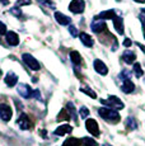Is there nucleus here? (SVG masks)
Segmentation results:
<instances>
[{"instance_id": "c9c22d12", "label": "nucleus", "mask_w": 145, "mask_h": 146, "mask_svg": "<svg viewBox=\"0 0 145 146\" xmlns=\"http://www.w3.org/2000/svg\"><path fill=\"white\" fill-rule=\"evenodd\" d=\"M0 3H3V4H8V3H9V0H0Z\"/></svg>"}, {"instance_id": "473e14b6", "label": "nucleus", "mask_w": 145, "mask_h": 146, "mask_svg": "<svg viewBox=\"0 0 145 146\" xmlns=\"http://www.w3.org/2000/svg\"><path fill=\"white\" fill-rule=\"evenodd\" d=\"M31 0H18L17 1V7H21V5H29Z\"/></svg>"}, {"instance_id": "6e6552de", "label": "nucleus", "mask_w": 145, "mask_h": 146, "mask_svg": "<svg viewBox=\"0 0 145 146\" xmlns=\"http://www.w3.org/2000/svg\"><path fill=\"white\" fill-rule=\"evenodd\" d=\"M17 125H18L22 130H29V128L32 127V122H31L29 117L27 116V114H24V113L19 116L18 121H17Z\"/></svg>"}, {"instance_id": "f3484780", "label": "nucleus", "mask_w": 145, "mask_h": 146, "mask_svg": "<svg viewBox=\"0 0 145 146\" xmlns=\"http://www.w3.org/2000/svg\"><path fill=\"white\" fill-rule=\"evenodd\" d=\"M71 131H72V127L70 125H63L55 130V135H57V136H64V135H66V133H70Z\"/></svg>"}, {"instance_id": "bb28decb", "label": "nucleus", "mask_w": 145, "mask_h": 146, "mask_svg": "<svg viewBox=\"0 0 145 146\" xmlns=\"http://www.w3.org/2000/svg\"><path fill=\"white\" fill-rule=\"evenodd\" d=\"M69 118H70V114H69V112L66 109H63L60 112V114L57 116V121H68Z\"/></svg>"}, {"instance_id": "9b49d317", "label": "nucleus", "mask_w": 145, "mask_h": 146, "mask_svg": "<svg viewBox=\"0 0 145 146\" xmlns=\"http://www.w3.org/2000/svg\"><path fill=\"white\" fill-rule=\"evenodd\" d=\"M93 65H94V69H96V71L98 72V74H101V75H107L108 74V69H107V66H106V64L99 60V58L94 60Z\"/></svg>"}, {"instance_id": "5701e85b", "label": "nucleus", "mask_w": 145, "mask_h": 146, "mask_svg": "<svg viewBox=\"0 0 145 146\" xmlns=\"http://www.w3.org/2000/svg\"><path fill=\"white\" fill-rule=\"evenodd\" d=\"M66 111L69 112V114L74 118V121H76V111H75V108H74V104H72L71 102H69L68 104H66Z\"/></svg>"}, {"instance_id": "f03ea898", "label": "nucleus", "mask_w": 145, "mask_h": 146, "mask_svg": "<svg viewBox=\"0 0 145 146\" xmlns=\"http://www.w3.org/2000/svg\"><path fill=\"white\" fill-rule=\"evenodd\" d=\"M98 113L103 119L110 121V122H112V123L118 122L120 118H121L120 114H118V112L115 111V109H112V108H107V107H102V108H99Z\"/></svg>"}, {"instance_id": "b1692460", "label": "nucleus", "mask_w": 145, "mask_h": 146, "mask_svg": "<svg viewBox=\"0 0 145 146\" xmlns=\"http://www.w3.org/2000/svg\"><path fill=\"white\" fill-rule=\"evenodd\" d=\"M134 74H135V76H138V78H141L144 75V71H143V69H141V65L139 62L134 64Z\"/></svg>"}, {"instance_id": "6ab92c4d", "label": "nucleus", "mask_w": 145, "mask_h": 146, "mask_svg": "<svg viewBox=\"0 0 145 146\" xmlns=\"http://www.w3.org/2000/svg\"><path fill=\"white\" fill-rule=\"evenodd\" d=\"M116 17V12L113 9H110V10H104V12L99 13L98 18L102 19V21H106V19H113Z\"/></svg>"}, {"instance_id": "4468645a", "label": "nucleus", "mask_w": 145, "mask_h": 146, "mask_svg": "<svg viewBox=\"0 0 145 146\" xmlns=\"http://www.w3.org/2000/svg\"><path fill=\"white\" fill-rule=\"evenodd\" d=\"M113 26H115V29L118 35H124V19L121 17H115L113 18Z\"/></svg>"}, {"instance_id": "20e7f679", "label": "nucleus", "mask_w": 145, "mask_h": 146, "mask_svg": "<svg viewBox=\"0 0 145 146\" xmlns=\"http://www.w3.org/2000/svg\"><path fill=\"white\" fill-rule=\"evenodd\" d=\"M22 58H23L26 65L28 66L31 70H33V71H38V70H40V64H38V61L36 60L32 55H29V53H23Z\"/></svg>"}, {"instance_id": "4c0bfd02", "label": "nucleus", "mask_w": 145, "mask_h": 146, "mask_svg": "<svg viewBox=\"0 0 145 146\" xmlns=\"http://www.w3.org/2000/svg\"><path fill=\"white\" fill-rule=\"evenodd\" d=\"M141 13H143V15H144V18H145V8H144L143 10H141Z\"/></svg>"}, {"instance_id": "f704fd0d", "label": "nucleus", "mask_w": 145, "mask_h": 146, "mask_svg": "<svg viewBox=\"0 0 145 146\" xmlns=\"http://www.w3.org/2000/svg\"><path fill=\"white\" fill-rule=\"evenodd\" d=\"M140 21H141V23H143V31H144V37H145V18L144 17H141Z\"/></svg>"}, {"instance_id": "9d476101", "label": "nucleus", "mask_w": 145, "mask_h": 146, "mask_svg": "<svg viewBox=\"0 0 145 146\" xmlns=\"http://www.w3.org/2000/svg\"><path fill=\"white\" fill-rule=\"evenodd\" d=\"M106 29V22L102 19H94L93 23H92V31L94 33H101Z\"/></svg>"}, {"instance_id": "cd10ccee", "label": "nucleus", "mask_w": 145, "mask_h": 146, "mask_svg": "<svg viewBox=\"0 0 145 146\" xmlns=\"http://www.w3.org/2000/svg\"><path fill=\"white\" fill-rule=\"evenodd\" d=\"M80 116H82V118H87L89 116V109L87 107H82L80 108Z\"/></svg>"}, {"instance_id": "e433bc0d", "label": "nucleus", "mask_w": 145, "mask_h": 146, "mask_svg": "<svg viewBox=\"0 0 145 146\" xmlns=\"http://www.w3.org/2000/svg\"><path fill=\"white\" fill-rule=\"evenodd\" d=\"M138 46H139V47H140V48H141V50H143V51L145 52V47L143 46V44H140V43H138Z\"/></svg>"}, {"instance_id": "f8f14e48", "label": "nucleus", "mask_w": 145, "mask_h": 146, "mask_svg": "<svg viewBox=\"0 0 145 146\" xmlns=\"http://www.w3.org/2000/svg\"><path fill=\"white\" fill-rule=\"evenodd\" d=\"M5 38H7V42L10 44V46H18L19 44V36L17 35L15 32H13V31L7 32Z\"/></svg>"}, {"instance_id": "58836bf2", "label": "nucleus", "mask_w": 145, "mask_h": 146, "mask_svg": "<svg viewBox=\"0 0 145 146\" xmlns=\"http://www.w3.org/2000/svg\"><path fill=\"white\" fill-rule=\"evenodd\" d=\"M103 146H112V145H110V144H104Z\"/></svg>"}, {"instance_id": "72a5a7b5", "label": "nucleus", "mask_w": 145, "mask_h": 146, "mask_svg": "<svg viewBox=\"0 0 145 146\" xmlns=\"http://www.w3.org/2000/svg\"><path fill=\"white\" fill-rule=\"evenodd\" d=\"M131 43H132V42H131L130 38H126V40L124 41V46H125V47H130Z\"/></svg>"}, {"instance_id": "4be33fe9", "label": "nucleus", "mask_w": 145, "mask_h": 146, "mask_svg": "<svg viewBox=\"0 0 145 146\" xmlns=\"http://www.w3.org/2000/svg\"><path fill=\"white\" fill-rule=\"evenodd\" d=\"M80 144L83 146H98L97 142L94 141L93 139H90V137H84V139H82L80 140Z\"/></svg>"}, {"instance_id": "393cba45", "label": "nucleus", "mask_w": 145, "mask_h": 146, "mask_svg": "<svg viewBox=\"0 0 145 146\" xmlns=\"http://www.w3.org/2000/svg\"><path fill=\"white\" fill-rule=\"evenodd\" d=\"M80 90H82L84 94L89 95V97H90V98H97L96 92H94V90H92V89L89 88V86H82V88H80Z\"/></svg>"}, {"instance_id": "a211bd4d", "label": "nucleus", "mask_w": 145, "mask_h": 146, "mask_svg": "<svg viewBox=\"0 0 145 146\" xmlns=\"http://www.w3.org/2000/svg\"><path fill=\"white\" fill-rule=\"evenodd\" d=\"M122 58H124V61L126 64H132V62H135L136 56H135V53H134L132 51L126 50V51L124 52V55H122Z\"/></svg>"}, {"instance_id": "7c9ffc66", "label": "nucleus", "mask_w": 145, "mask_h": 146, "mask_svg": "<svg viewBox=\"0 0 145 146\" xmlns=\"http://www.w3.org/2000/svg\"><path fill=\"white\" fill-rule=\"evenodd\" d=\"M10 13L13 14V15H17V17H22V12H21V9H19L18 7H14V8H12L10 9Z\"/></svg>"}, {"instance_id": "a878e982", "label": "nucleus", "mask_w": 145, "mask_h": 146, "mask_svg": "<svg viewBox=\"0 0 145 146\" xmlns=\"http://www.w3.org/2000/svg\"><path fill=\"white\" fill-rule=\"evenodd\" d=\"M79 145H80V140L71 137V139H68V140H66V141L64 142L63 146H79Z\"/></svg>"}, {"instance_id": "ddd939ff", "label": "nucleus", "mask_w": 145, "mask_h": 146, "mask_svg": "<svg viewBox=\"0 0 145 146\" xmlns=\"http://www.w3.org/2000/svg\"><path fill=\"white\" fill-rule=\"evenodd\" d=\"M55 19H56V22L59 24H61V26H70L71 19L69 18L68 15H65V14H63L60 12L55 13Z\"/></svg>"}, {"instance_id": "2eb2a0df", "label": "nucleus", "mask_w": 145, "mask_h": 146, "mask_svg": "<svg viewBox=\"0 0 145 146\" xmlns=\"http://www.w3.org/2000/svg\"><path fill=\"white\" fill-rule=\"evenodd\" d=\"M5 84H7L8 86H10V88H12V86H14L15 84H17V81H18V76H17V75L14 74V72H8L7 75H5Z\"/></svg>"}, {"instance_id": "412c9836", "label": "nucleus", "mask_w": 145, "mask_h": 146, "mask_svg": "<svg viewBox=\"0 0 145 146\" xmlns=\"http://www.w3.org/2000/svg\"><path fill=\"white\" fill-rule=\"evenodd\" d=\"M126 127L130 128V130H136V128H138V122L135 121L134 117H129V118H126Z\"/></svg>"}, {"instance_id": "1a4fd4ad", "label": "nucleus", "mask_w": 145, "mask_h": 146, "mask_svg": "<svg viewBox=\"0 0 145 146\" xmlns=\"http://www.w3.org/2000/svg\"><path fill=\"white\" fill-rule=\"evenodd\" d=\"M17 90H18V93L21 94L22 97L26 98V99H28V98L32 97V93H33V90L29 88V85H27V84H18Z\"/></svg>"}, {"instance_id": "dca6fc26", "label": "nucleus", "mask_w": 145, "mask_h": 146, "mask_svg": "<svg viewBox=\"0 0 145 146\" xmlns=\"http://www.w3.org/2000/svg\"><path fill=\"white\" fill-rule=\"evenodd\" d=\"M79 38H80V41H82V43L84 44V46H87V47H92L93 46V43H94L93 38H92L89 35H87L85 32L79 33Z\"/></svg>"}, {"instance_id": "aec40b11", "label": "nucleus", "mask_w": 145, "mask_h": 146, "mask_svg": "<svg viewBox=\"0 0 145 146\" xmlns=\"http://www.w3.org/2000/svg\"><path fill=\"white\" fill-rule=\"evenodd\" d=\"M70 58H71V61H72L74 65L78 66V65L82 64V56H80V53L78 51H71L70 52Z\"/></svg>"}, {"instance_id": "423d86ee", "label": "nucleus", "mask_w": 145, "mask_h": 146, "mask_svg": "<svg viewBox=\"0 0 145 146\" xmlns=\"http://www.w3.org/2000/svg\"><path fill=\"white\" fill-rule=\"evenodd\" d=\"M12 116H13V112H12V108H10L8 104H0V118L5 122L12 119Z\"/></svg>"}, {"instance_id": "2f4dec72", "label": "nucleus", "mask_w": 145, "mask_h": 146, "mask_svg": "<svg viewBox=\"0 0 145 146\" xmlns=\"http://www.w3.org/2000/svg\"><path fill=\"white\" fill-rule=\"evenodd\" d=\"M5 33H7V26L3 22H0V36L5 35Z\"/></svg>"}, {"instance_id": "39448f33", "label": "nucleus", "mask_w": 145, "mask_h": 146, "mask_svg": "<svg viewBox=\"0 0 145 146\" xmlns=\"http://www.w3.org/2000/svg\"><path fill=\"white\" fill-rule=\"evenodd\" d=\"M85 8V3L84 0H71V3L69 4V9L71 13L74 14H80L84 12Z\"/></svg>"}, {"instance_id": "c85d7f7f", "label": "nucleus", "mask_w": 145, "mask_h": 146, "mask_svg": "<svg viewBox=\"0 0 145 146\" xmlns=\"http://www.w3.org/2000/svg\"><path fill=\"white\" fill-rule=\"evenodd\" d=\"M69 32L71 33V36L72 37H76V36H79V32H78V29H76V27H74V26H69Z\"/></svg>"}, {"instance_id": "0eeeda50", "label": "nucleus", "mask_w": 145, "mask_h": 146, "mask_svg": "<svg viewBox=\"0 0 145 146\" xmlns=\"http://www.w3.org/2000/svg\"><path fill=\"white\" fill-rule=\"evenodd\" d=\"M85 127H87L88 132H90L93 136H99V127H98V123H97L96 119H93V118L87 119Z\"/></svg>"}, {"instance_id": "f257e3e1", "label": "nucleus", "mask_w": 145, "mask_h": 146, "mask_svg": "<svg viewBox=\"0 0 145 146\" xmlns=\"http://www.w3.org/2000/svg\"><path fill=\"white\" fill-rule=\"evenodd\" d=\"M118 78H120V86H121V90L124 93L130 94L135 90V84L131 81L129 71H122Z\"/></svg>"}, {"instance_id": "7ed1b4c3", "label": "nucleus", "mask_w": 145, "mask_h": 146, "mask_svg": "<svg viewBox=\"0 0 145 146\" xmlns=\"http://www.w3.org/2000/svg\"><path fill=\"white\" fill-rule=\"evenodd\" d=\"M101 103L104 106H107V108H112V109H122L124 108V103L121 102L118 97H115V95H111L108 97V99H101Z\"/></svg>"}, {"instance_id": "c756f323", "label": "nucleus", "mask_w": 145, "mask_h": 146, "mask_svg": "<svg viewBox=\"0 0 145 146\" xmlns=\"http://www.w3.org/2000/svg\"><path fill=\"white\" fill-rule=\"evenodd\" d=\"M40 3H42V4H45L49 8H51V9H55V4L51 1V0H40Z\"/></svg>"}]
</instances>
